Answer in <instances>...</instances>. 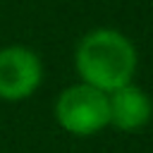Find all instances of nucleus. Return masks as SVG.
<instances>
[{
    "mask_svg": "<svg viewBox=\"0 0 153 153\" xmlns=\"http://www.w3.org/2000/svg\"><path fill=\"white\" fill-rule=\"evenodd\" d=\"M108 110H110V127L120 131H139L148 124L153 115V103L148 93L131 81L108 93Z\"/></svg>",
    "mask_w": 153,
    "mask_h": 153,
    "instance_id": "nucleus-4",
    "label": "nucleus"
},
{
    "mask_svg": "<svg viewBox=\"0 0 153 153\" xmlns=\"http://www.w3.org/2000/svg\"><path fill=\"white\" fill-rule=\"evenodd\" d=\"M136 65L139 55L134 43L122 31L110 26L88 31L74 50V67L81 84H88L103 93H112L131 84Z\"/></svg>",
    "mask_w": 153,
    "mask_h": 153,
    "instance_id": "nucleus-1",
    "label": "nucleus"
},
{
    "mask_svg": "<svg viewBox=\"0 0 153 153\" xmlns=\"http://www.w3.org/2000/svg\"><path fill=\"white\" fill-rule=\"evenodd\" d=\"M55 120L67 134L93 136L110 127L108 93L81 81L72 84L55 100Z\"/></svg>",
    "mask_w": 153,
    "mask_h": 153,
    "instance_id": "nucleus-2",
    "label": "nucleus"
},
{
    "mask_svg": "<svg viewBox=\"0 0 153 153\" xmlns=\"http://www.w3.org/2000/svg\"><path fill=\"white\" fill-rule=\"evenodd\" d=\"M43 81V62L26 45L0 48V98L24 100L38 91Z\"/></svg>",
    "mask_w": 153,
    "mask_h": 153,
    "instance_id": "nucleus-3",
    "label": "nucleus"
}]
</instances>
